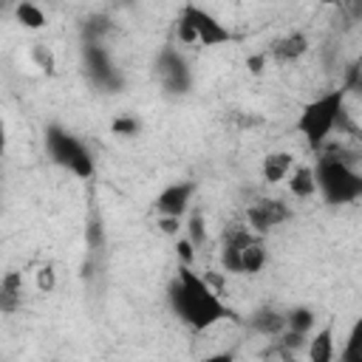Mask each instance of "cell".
<instances>
[{
	"instance_id": "obj_1",
	"label": "cell",
	"mask_w": 362,
	"mask_h": 362,
	"mask_svg": "<svg viewBox=\"0 0 362 362\" xmlns=\"http://www.w3.org/2000/svg\"><path fill=\"white\" fill-rule=\"evenodd\" d=\"M173 314L192 331H206L221 320H238V314L218 297L206 277L195 274L189 266L181 263L175 280L167 288Z\"/></svg>"
},
{
	"instance_id": "obj_2",
	"label": "cell",
	"mask_w": 362,
	"mask_h": 362,
	"mask_svg": "<svg viewBox=\"0 0 362 362\" xmlns=\"http://www.w3.org/2000/svg\"><path fill=\"white\" fill-rule=\"evenodd\" d=\"M314 170V184L317 192L322 195L325 204L331 206H345L356 204L362 198V173L354 167V158H345L342 150L331 147L320 153Z\"/></svg>"
},
{
	"instance_id": "obj_3",
	"label": "cell",
	"mask_w": 362,
	"mask_h": 362,
	"mask_svg": "<svg viewBox=\"0 0 362 362\" xmlns=\"http://www.w3.org/2000/svg\"><path fill=\"white\" fill-rule=\"evenodd\" d=\"M266 243L263 235L252 232L246 223H229L221 235V266L229 274L255 277L266 266Z\"/></svg>"
},
{
	"instance_id": "obj_4",
	"label": "cell",
	"mask_w": 362,
	"mask_h": 362,
	"mask_svg": "<svg viewBox=\"0 0 362 362\" xmlns=\"http://www.w3.org/2000/svg\"><path fill=\"white\" fill-rule=\"evenodd\" d=\"M342 119H345V88H334V90L320 93L308 105H303L294 122V130L308 141L311 150H317L328 141L337 124H342Z\"/></svg>"
},
{
	"instance_id": "obj_5",
	"label": "cell",
	"mask_w": 362,
	"mask_h": 362,
	"mask_svg": "<svg viewBox=\"0 0 362 362\" xmlns=\"http://www.w3.org/2000/svg\"><path fill=\"white\" fill-rule=\"evenodd\" d=\"M42 139H45V150H48V156L57 167L68 170L71 175H76L82 181L93 178L96 161H93V153L85 147V141L79 136H74L68 127L51 122V124H45Z\"/></svg>"
},
{
	"instance_id": "obj_6",
	"label": "cell",
	"mask_w": 362,
	"mask_h": 362,
	"mask_svg": "<svg viewBox=\"0 0 362 362\" xmlns=\"http://www.w3.org/2000/svg\"><path fill=\"white\" fill-rule=\"evenodd\" d=\"M175 34L184 45H192V42H201L204 48H212V45H226L232 40V31L206 8L195 6V3H184L181 14H178V23H175Z\"/></svg>"
},
{
	"instance_id": "obj_7",
	"label": "cell",
	"mask_w": 362,
	"mask_h": 362,
	"mask_svg": "<svg viewBox=\"0 0 362 362\" xmlns=\"http://www.w3.org/2000/svg\"><path fill=\"white\" fill-rule=\"evenodd\" d=\"M82 68L88 82L105 93H116L124 88V76L102 42H82Z\"/></svg>"
},
{
	"instance_id": "obj_8",
	"label": "cell",
	"mask_w": 362,
	"mask_h": 362,
	"mask_svg": "<svg viewBox=\"0 0 362 362\" xmlns=\"http://www.w3.org/2000/svg\"><path fill=\"white\" fill-rule=\"evenodd\" d=\"M156 76L161 82V88L170 93V96H184L189 93L192 88V71H189V62L173 48V45H164L156 57Z\"/></svg>"
},
{
	"instance_id": "obj_9",
	"label": "cell",
	"mask_w": 362,
	"mask_h": 362,
	"mask_svg": "<svg viewBox=\"0 0 362 362\" xmlns=\"http://www.w3.org/2000/svg\"><path fill=\"white\" fill-rule=\"evenodd\" d=\"M291 218V206L283 198H257L246 209V226L257 235H269Z\"/></svg>"
},
{
	"instance_id": "obj_10",
	"label": "cell",
	"mask_w": 362,
	"mask_h": 362,
	"mask_svg": "<svg viewBox=\"0 0 362 362\" xmlns=\"http://www.w3.org/2000/svg\"><path fill=\"white\" fill-rule=\"evenodd\" d=\"M195 181H173L167 184L158 195H156V212L158 215H170V218H181L195 195Z\"/></svg>"
},
{
	"instance_id": "obj_11",
	"label": "cell",
	"mask_w": 362,
	"mask_h": 362,
	"mask_svg": "<svg viewBox=\"0 0 362 362\" xmlns=\"http://www.w3.org/2000/svg\"><path fill=\"white\" fill-rule=\"evenodd\" d=\"M308 48H311V42H308V37L303 31H288V34H283V37H277L272 42V48L266 51V59L288 65V62H297L300 57H305Z\"/></svg>"
},
{
	"instance_id": "obj_12",
	"label": "cell",
	"mask_w": 362,
	"mask_h": 362,
	"mask_svg": "<svg viewBox=\"0 0 362 362\" xmlns=\"http://www.w3.org/2000/svg\"><path fill=\"white\" fill-rule=\"evenodd\" d=\"M25 303L23 272H6L0 277V314H17Z\"/></svg>"
},
{
	"instance_id": "obj_13",
	"label": "cell",
	"mask_w": 362,
	"mask_h": 362,
	"mask_svg": "<svg viewBox=\"0 0 362 362\" xmlns=\"http://www.w3.org/2000/svg\"><path fill=\"white\" fill-rule=\"evenodd\" d=\"M249 328L257 331L260 337H277L286 328V314L277 311L274 305H260L249 314Z\"/></svg>"
},
{
	"instance_id": "obj_14",
	"label": "cell",
	"mask_w": 362,
	"mask_h": 362,
	"mask_svg": "<svg viewBox=\"0 0 362 362\" xmlns=\"http://www.w3.org/2000/svg\"><path fill=\"white\" fill-rule=\"evenodd\" d=\"M291 167H294V156H291L288 150H274V153H266V156H263L260 175H263L266 184L274 187V184L286 181V175H288Z\"/></svg>"
},
{
	"instance_id": "obj_15",
	"label": "cell",
	"mask_w": 362,
	"mask_h": 362,
	"mask_svg": "<svg viewBox=\"0 0 362 362\" xmlns=\"http://www.w3.org/2000/svg\"><path fill=\"white\" fill-rule=\"evenodd\" d=\"M305 354L311 362H331L337 356L334 351V322H325L314 337L305 339Z\"/></svg>"
},
{
	"instance_id": "obj_16",
	"label": "cell",
	"mask_w": 362,
	"mask_h": 362,
	"mask_svg": "<svg viewBox=\"0 0 362 362\" xmlns=\"http://www.w3.org/2000/svg\"><path fill=\"white\" fill-rule=\"evenodd\" d=\"M288 192L294 198H311L317 192V184H314V170L308 164H300V167H291L288 170Z\"/></svg>"
},
{
	"instance_id": "obj_17",
	"label": "cell",
	"mask_w": 362,
	"mask_h": 362,
	"mask_svg": "<svg viewBox=\"0 0 362 362\" xmlns=\"http://www.w3.org/2000/svg\"><path fill=\"white\" fill-rule=\"evenodd\" d=\"M11 14H14V20L23 25V28H28V31H37V28H45V11L34 3V0H17L14 3V8H11Z\"/></svg>"
},
{
	"instance_id": "obj_18",
	"label": "cell",
	"mask_w": 362,
	"mask_h": 362,
	"mask_svg": "<svg viewBox=\"0 0 362 362\" xmlns=\"http://www.w3.org/2000/svg\"><path fill=\"white\" fill-rule=\"evenodd\" d=\"M110 31H113V20H110L107 14H88V17L79 23L82 42H102Z\"/></svg>"
},
{
	"instance_id": "obj_19",
	"label": "cell",
	"mask_w": 362,
	"mask_h": 362,
	"mask_svg": "<svg viewBox=\"0 0 362 362\" xmlns=\"http://www.w3.org/2000/svg\"><path fill=\"white\" fill-rule=\"evenodd\" d=\"M314 322H317V314H314L308 305H297V308H291V311L286 314V328L300 331V334H308V331L314 328Z\"/></svg>"
},
{
	"instance_id": "obj_20",
	"label": "cell",
	"mask_w": 362,
	"mask_h": 362,
	"mask_svg": "<svg viewBox=\"0 0 362 362\" xmlns=\"http://www.w3.org/2000/svg\"><path fill=\"white\" fill-rule=\"evenodd\" d=\"M110 130H113L116 136H122V139H133V136L141 133V122H139L133 113H122V116H116V119L110 122Z\"/></svg>"
},
{
	"instance_id": "obj_21",
	"label": "cell",
	"mask_w": 362,
	"mask_h": 362,
	"mask_svg": "<svg viewBox=\"0 0 362 362\" xmlns=\"http://www.w3.org/2000/svg\"><path fill=\"white\" fill-rule=\"evenodd\" d=\"M187 238L192 240L195 249L204 246V240H206V221H204L201 212H192V215H189V221H187Z\"/></svg>"
},
{
	"instance_id": "obj_22",
	"label": "cell",
	"mask_w": 362,
	"mask_h": 362,
	"mask_svg": "<svg viewBox=\"0 0 362 362\" xmlns=\"http://www.w3.org/2000/svg\"><path fill=\"white\" fill-rule=\"evenodd\" d=\"M37 288L42 294H51L57 288V272H54V266H40L37 269Z\"/></svg>"
},
{
	"instance_id": "obj_23",
	"label": "cell",
	"mask_w": 362,
	"mask_h": 362,
	"mask_svg": "<svg viewBox=\"0 0 362 362\" xmlns=\"http://www.w3.org/2000/svg\"><path fill=\"white\" fill-rule=\"evenodd\" d=\"M175 252H178V257H181V263H184V266H189V263L195 260V246H192V240H189V238L175 240Z\"/></svg>"
},
{
	"instance_id": "obj_24",
	"label": "cell",
	"mask_w": 362,
	"mask_h": 362,
	"mask_svg": "<svg viewBox=\"0 0 362 362\" xmlns=\"http://www.w3.org/2000/svg\"><path fill=\"white\" fill-rule=\"evenodd\" d=\"M158 226H161V232H167V235H175V232H178V226H181V218L158 215Z\"/></svg>"
},
{
	"instance_id": "obj_25",
	"label": "cell",
	"mask_w": 362,
	"mask_h": 362,
	"mask_svg": "<svg viewBox=\"0 0 362 362\" xmlns=\"http://www.w3.org/2000/svg\"><path fill=\"white\" fill-rule=\"evenodd\" d=\"M88 240H90V246H99L102 243V226H99V221H90L88 223Z\"/></svg>"
},
{
	"instance_id": "obj_26",
	"label": "cell",
	"mask_w": 362,
	"mask_h": 362,
	"mask_svg": "<svg viewBox=\"0 0 362 362\" xmlns=\"http://www.w3.org/2000/svg\"><path fill=\"white\" fill-rule=\"evenodd\" d=\"M34 54H37V59H40V65H42V68H48V71L54 68V62H51V54H48V48H45V54H42V45H37V48H34Z\"/></svg>"
},
{
	"instance_id": "obj_27",
	"label": "cell",
	"mask_w": 362,
	"mask_h": 362,
	"mask_svg": "<svg viewBox=\"0 0 362 362\" xmlns=\"http://www.w3.org/2000/svg\"><path fill=\"white\" fill-rule=\"evenodd\" d=\"M263 62H266V54H257V57H249L246 65L252 68V74H260L263 71Z\"/></svg>"
},
{
	"instance_id": "obj_28",
	"label": "cell",
	"mask_w": 362,
	"mask_h": 362,
	"mask_svg": "<svg viewBox=\"0 0 362 362\" xmlns=\"http://www.w3.org/2000/svg\"><path fill=\"white\" fill-rule=\"evenodd\" d=\"M6 144H8V130H6V122L0 116V158L6 156Z\"/></svg>"
},
{
	"instance_id": "obj_29",
	"label": "cell",
	"mask_w": 362,
	"mask_h": 362,
	"mask_svg": "<svg viewBox=\"0 0 362 362\" xmlns=\"http://www.w3.org/2000/svg\"><path fill=\"white\" fill-rule=\"evenodd\" d=\"M14 3H17V0H0V14H6L8 8H14Z\"/></svg>"
},
{
	"instance_id": "obj_30",
	"label": "cell",
	"mask_w": 362,
	"mask_h": 362,
	"mask_svg": "<svg viewBox=\"0 0 362 362\" xmlns=\"http://www.w3.org/2000/svg\"><path fill=\"white\" fill-rule=\"evenodd\" d=\"M322 3H325V6H334V3H339V0H322Z\"/></svg>"
}]
</instances>
